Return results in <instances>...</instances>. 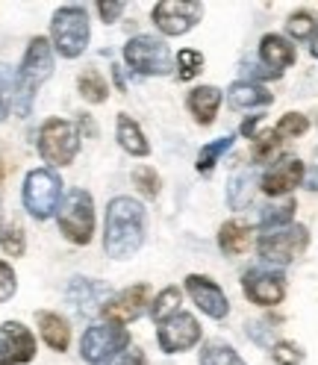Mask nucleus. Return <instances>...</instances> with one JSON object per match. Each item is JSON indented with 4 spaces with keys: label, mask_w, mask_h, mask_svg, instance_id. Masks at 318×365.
Wrapping results in <instances>:
<instances>
[{
    "label": "nucleus",
    "mask_w": 318,
    "mask_h": 365,
    "mask_svg": "<svg viewBox=\"0 0 318 365\" xmlns=\"http://www.w3.org/2000/svg\"><path fill=\"white\" fill-rule=\"evenodd\" d=\"M148 215L139 200L127 195L112 197L106 207V227H103V247L112 259H130L145 245Z\"/></svg>",
    "instance_id": "nucleus-1"
},
{
    "label": "nucleus",
    "mask_w": 318,
    "mask_h": 365,
    "mask_svg": "<svg viewBox=\"0 0 318 365\" xmlns=\"http://www.w3.org/2000/svg\"><path fill=\"white\" fill-rule=\"evenodd\" d=\"M53 74V48L48 38L36 36L27 44V53L18 65V74H15V109L21 118H27L33 112V101H36V91L41 88V83Z\"/></svg>",
    "instance_id": "nucleus-2"
},
{
    "label": "nucleus",
    "mask_w": 318,
    "mask_h": 365,
    "mask_svg": "<svg viewBox=\"0 0 318 365\" xmlns=\"http://www.w3.org/2000/svg\"><path fill=\"white\" fill-rule=\"evenodd\" d=\"M56 218H59V230L62 236L71 242V245H88L95 236V200L86 189H71L65 192L59 210H56Z\"/></svg>",
    "instance_id": "nucleus-3"
},
{
    "label": "nucleus",
    "mask_w": 318,
    "mask_h": 365,
    "mask_svg": "<svg viewBox=\"0 0 318 365\" xmlns=\"http://www.w3.org/2000/svg\"><path fill=\"white\" fill-rule=\"evenodd\" d=\"M92 38L88 12L83 6H62L51 21V41L62 59H77Z\"/></svg>",
    "instance_id": "nucleus-4"
},
{
    "label": "nucleus",
    "mask_w": 318,
    "mask_h": 365,
    "mask_svg": "<svg viewBox=\"0 0 318 365\" xmlns=\"http://www.w3.org/2000/svg\"><path fill=\"white\" fill-rule=\"evenodd\" d=\"M39 153L48 165L62 168L71 165L80 153V133L71 121L65 118H48L39 130Z\"/></svg>",
    "instance_id": "nucleus-5"
},
{
    "label": "nucleus",
    "mask_w": 318,
    "mask_h": 365,
    "mask_svg": "<svg viewBox=\"0 0 318 365\" xmlns=\"http://www.w3.org/2000/svg\"><path fill=\"white\" fill-rule=\"evenodd\" d=\"M62 203V180L51 168H36L24 180V210L36 221H48L56 215Z\"/></svg>",
    "instance_id": "nucleus-6"
},
{
    "label": "nucleus",
    "mask_w": 318,
    "mask_h": 365,
    "mask_svg": "<svg viewBox=\"0 0 318 365\" xmlns=\"http://www.w3.org/2000/svg\"><path fill=\"white\" fill-rule=\"evenodd\" d=\"M124 62L133 68L135 74H145V77H165L174 68L168 44L153 38V36L130 38L124 44Z\"/></svg>",
    "instance_id": "nucleus-7"
},
{
    "label": "nucleus",
    "mask_w": 318,
    "mask_h": 365,
    "mask_svg": "<svg viewBox=\"0 0 318 365\" xmlns=\"http://www.w3.org/2000/svg\"><path fill=\"white\" fill-rule=\"evenodd\" d=\"M309 247V230L304 224H289L283 230L262 233L257 242L260 257L271 265H289Z\"/></svg>",
    "instance_id": "nucleus-8"
},
{
    "label": "nucleus",
    "mask_w": 318,
    "mask_h": 365,
    "mask_svg": "<svg viewBox=\"0 0 318 365\" xmlns=\"http://www.w3.org/2000/svg\"><path fill=\"white\" fill-rule=\"evenodd\" d=\"M127 348H130V333L124 327H116V324H95L80 339V354L92 365H103L106 359H112Z\"/></svg>",
    "instance_id": "nucleus-9"
},
{
    "label": "nucleus",
    "mask_w": 318,
    "mask_h": 365,
    "mask_svg": "<svg viewBox=\"0 0 318 365\" xmlns=\"http://www.w3.org/2000/svg\"><path fill=\"white\" fill-rule=\"evenodd\" d=\"M156 341L165 354H183L200 341V324L189 312H174L156 330Z\"/></svg>",
    "instance_id": "nucleus-10"
},
{
    "label": "nucleus",
    "mask_w": 318,
    "mask_h": 365,
    "mask_svg": "<svg viewBox=\"0 0 318 365\" xmlns=\"http://www.w3.org/2000/svg\"><path fill=\"white\" fill-rule=\"evenodd\" d=\"M148 301H150V289L145 283H139V286H130L124 292H116L101 312H103V318L109 324L121 327V324L135 322V318H142L145 309H148Z\"/></svg>",
    "instance_id": "nucleus-11"
},
{
    "label": "nucleus",
    "mask_w": 318,
    "mask_h": 365,
    "mask_svg": "<svg viewBox=\"0 0 318 365\" xmlns=\"http://www.w3.org/2000/svg\"><path fill=\"white\" fill-rule=\"evenodd\" d=\"M242 289L247 294V301H254L260 307H277L286 298V280H283V274L268 271V268H251V271H245Z\"/></svg>",
    "instance_id": "nucleus-12"
},
{
    "label": "nucleus",
    "mask_w": 318,
    "mask_h": 365,
    "mask_svg": "<svg viewBox=\"0 0 318 365\" xmlns=\"http://www.w3.org/2000/svg\"><path fill=\"white\" fill-rule=\"evenodd\" d=\"M203 15L200 4H180V0H165L153 6V24L165 36H183L189 33Z\"/></svg>",
    "instance_id": "nucleus-13"
},
{
    "label": "nucleus",
    "mask_w": 318,
    "mask_h": 365,
    "mask_svg": "<svg viewBox=\"0 0 318 365\" xmlns=\"http://www.w3.org/2000/svg\"><path fill=\"white\" fill-rule=\"evenodd\" d=\"M112 286L103 283V280H88V277H74L68 283V292L65 298L68 304L74 307L77 315H92V312H101L106 307V301L112 298Z\"/></svg>",
    "instance_id": "nucleus-14"
},
{
    "label": "nucleus",
    "mask_w": 318,
    "mask_h": 365,
    "mask_svg": "<svg viewBox=\"0 0 318 365\" xmlns=\"http://www.w3.org/2000/svg\"><path fill=\"white\" fill-rule=\"evenodd\" d=\"M304 174H307V168H304L301 159L283 156V159H277V163L262 174L260 186H262V192L268 197H280V195H289L292 189H298L304 182Z\"/></svg>",
    "instance_id": "nucleus-15"
},
{
    "label": "nucleus",
    "mask_w": 318,
    "mask_h": 365,
    "mask_svg": "<svg viewBox=\"0 0 318 365\" xmlns=\"http://www.w3.org/2000/svg\"><path fill=\"white\" fill-rule=\"evenodd\" d=\"M186 292H189V298L198 304V309L207 312L210 318H215V322H221V318H227V312H230V301H227V294L210 277L189 274L186 277Z\"/></svg>",
    "instance_id": "nucleus-16"
},
{
    "label": "nucleus",
    "mask_w": 318,
    "mask_h": 365,
    "mask_svg": "<svg viewBox=\"0 0 318 365\" xmlns=\"http://www.w3.org/2000/svg\"><path fill=\"white\" fill-rule=\"evenodd\" d=\"M260 59H262V65L268 68V71L283 74V68L294 65V44L289 38L277 36V33H268L260 41Z\"/></svg>",
    "instance_id": "nucleus-17"
},
{
    "label": "nucleus",
    "mask_w": 318,
    "mask_h": 365,
    "mask_svg": "<svg viewBox=\"0 0 318 365\" xmlns=\"http://www.w3.org/2000/svg\"><path fill=\"white\" fill-rule=\"evenodd\" d=\"M227 101H230L233 109H260V106H271L275 95L254 80H239L227 91Z\"/></svg>",
    "instance_id": "nucleus-18"
},
{
    "label": "nucleus",
    "mask_w": 318,
    "mask_h": 365,
    "mask_svg": "<svg viewBox=\"0 0 318 365\" xmlns=\"http://www.w3.org/2000/svg\"><path fill=\"white\" fill-rule=\"evenodd\" d=\"M221 106V88L215 86H198L189 91V112L198 124H212Z\"/></svg>",
    "instance_id": "nucleus-19"
},
{
    "label": "nucleus",
    "mask_w": 318,
    "mask_h": 365,
    "mask_svg": "<svg viewBox=\"0 0 318 365\" xmlns=\"http://www.w3.org/2000/svg\"><path fill=\"white\" fill-rule=\"evenodd\" d=\"M0 339L9 345V351L18 359V365L30 362L36 356V339H33V333L21 322H4V327H0Z\"/></svg>",
    "instance_id": "nucleus-20"
},
{
    "label": "nucleus",
    "mask_w": 318,
    "mask_h": 365,
    "mask_svg": "<svg viewBox=\"0 0 318 365\" xmlns=\"http://www.w3.org/2000/svg\"><path fill=\"white\" fill-rule=\"evenodd\" d=\"M36 322H39V330H41V339L44 345L51 351H65L68 341H71V330H68L65 318L56 315V312H36Z\"/></svg>",
    "instance_id": "nucleus-21"
},
{
    "label": "nucleus",
    "mask_w": 318,
    "mask_h": 365,
    "mask_svg": "<svg viewBox=\"0 0 318 365\" xmlns=\"http://www.w3.org/2000/svg\"><path fill=\"white\" fill-rule=\"evenodd\" d=\"M251 242H254V233H251V227H247L245 221H227L221 227V233H218V247L224 250L227 257L245 254V250L251 247Z\"/></svg>",
    "instance_id": "nucleus-22"
},
{
    "label": "nucleus",
    "mask_w": 318,
    "mask_h": 365,
    "mask_svg": "<svg viewBox=\"0 0 318 365\" xmlns=\"http://www.w3.org/2000/svg\"><path fill=\"white\" fill-rule=\"evenodd\" d=\"M116 135H118V145L127 150V153H133V156H148L150 153V145H148V139H145V130L135 124L130 115H118V124H116Z\"/></svg>",
    "instance_id": "nucleus-23"
},
{
    "label": "nucleus",
    "mask_w": 318,
    "mask_h": 365,
    "mask_svg": "<svg viewBox=\"0 0 318 365\" xmlns=\"http://www.w3.org/2000/svg\"><path fill=\"white\" fill-rule=\"evenodd\" d=\"M260 186V180L254 171H239L230 177L227 182V203H230V210H245L247 203L254 200V192Z\"/></svg>",
    "instance_id": "nucleus-24"
},
{
    "label": "nucleus",
    "mask_w": 318,
    "mask_h": 365,
    "mask_svg": "<svg viewBox=\"0 0 318 365\" xmlns=\"http://www.w3.org/2000/svg\"><path fill=\"white\" fill-rule=\"evenodd\" d=\"M294 218V200H283L277 203V207H265L262 215H260V227L262 233H271V230H283V227H289Z\"/></svg>",
    "instance_id": "nucleus-25"
},
{
    "label": "nucleus",
    "mask_w": 318,
    "mask_h": 365,
    "mask_svg": "<svg viewBox=\"0 0 318 365\" xmlns=\"http://www.w3.org/2000/svg\"><path fill=\"white\" fill-rule=\"evenodd\" d=\"M77 88H80L83 101H88V103H103L109 98V83L95 71V68H88V71L80 74Z\"/></svg>",
    "instance_id": "nucleus-26"
},
{
    "label": "nucleus",
    "mask_w": 318,
    "mask_h": 365,
    "mask_svg": "<svg viewBox=\"0 0 318 365\" xmlns=\"http://www.w3.org/2000/svg\"><path fill=\"white\" fill-rule=\"evenodd\" d=\"M200 365H245V359L224 341H207L200 351Z\"/></svg>",
    "instance_id": "nucleus-27"
},
{
    "label": "nucleus",
    "mask_w": 318,
    "mask_h": 365,
    "mask_svg": "<svg viewBox=\"0 0 318 365\" xmlns=\"http://www.w3.org/2000/svg\"><path fill=\"white\" fill-rule=\"evenodd\" d=\"M180 307V289L177 286H168V289H163L153 298V304H150V315H153V322L156 324H163L165 318H171L174 312H180L177 309Z\"/></svg>",
    "instance_id": "nucleus-28"
},
{
    "label": "nucleus",
    "mask_w": 318,
    "mask_h": 365,
    "mask_svg": "<svg viewBox=\"0 0 318 365\" xmlns=\"http://www.w3.org/2000/svg\"><path fill=\"white\" fill-rule=\"evenodd\" d=\"M233 148V135H224V139H215V142H210V145H203L200 148V153H198V171L200 174H210L212 168H215V163L218 159Z\"/></svg>",
    "instance_id": "nucleus-29"
},
{
    "label": "nucleus",
    "mask_w": 318,
    "mask_h": 365,
    "mask_svg": "<svg viewBox=\"0 0 318 365\" xmlns=\"http://www.w3.org/2000/svg\"><path fill=\"white\" fill-rule=\"evenodd\" d=\"M12 106H15V74L9 65L0 62V121L9 118Z\"/></svg>",
    "instance_id": "nucleus-30"
},
{
    "label": "nucleus",
    "mask_w": 318,
    "mask_h": 365,
    "mask_svg": "<svg viewBox=\"0 0 318 365\" xmlns=\"http://www.w3.org/2000/svg\"><path fill=\"white\" fill-rule=\"evenodd\" d=\"M307 130H309V121H307V115H301V112H286L275 127V133L280 139H298V135H304Z\"/></svg>",
    "instance_id": "nucleus-31"
},
{
    "label": "nucleus",
    "mask_w": 318,
    "mask_h": 365,
    "mask_svg": "<svg viewBox=\"0 0 318 365\" xmlns=\"http://www.w3.org/2000/svg\"><path fill=\"white\" fill-rule=\"evenodd\" d=\"M200 68H203V53L200 51H180L177 53V77L180 80H192L200 74Z\"/></svg>",
    "instance_id": "nucleus-32"
},
{
    "label": "nucleus",
    "mask_w": 318,
    "mask_h": 365,
    "mask_svg": "<svg viewBox=\"0 0 318 365\" xmlns=\"http://www.w3.org/2000/svg\"><path fill=\"white\" fill-rule=\"evenodd\" d=\"M315 24H318V21H315L309 12H294V15L286 21V33H289L292 38L304 41V38H309V36L315 33Z\"/></svg>",
    "instance_id": "nucleus-33"
},
{
    "label": "nucleus",
    "mask_w": 318,
    "mask_h": 365,
    "mask_svg": "<svg viewBox=\"0 0 318 365\" xmlns=\"http://www.w3.org/2000/svg\"><path fill=\"white\" fill-rule=\"evenodd\" d=\"M271 359L277 365H301L304 362V351L294 345V341H275L271 348Z\"/></svg>",
    "instance_id": "nucleus-34"
},
{
    "label": "nucleus",
    "mask_w": 318,
    "mask_h": 365,
    "mask_svg": "<svg viewBox=\"0 0 318 365\" xmlns=\"http://www.w3.org/2000/svg\"><path fill=\"white\" fill-rule=\"evenodd\" d=\"M133 182L139 186V192H142L145 197H156V195H159V177H156V171L148 168V165H142V168L133 171Z\"/></svg>",
    "instance_id": "nucleus-35"
},
{
    "label": "nucleus",
    "mask_w": 318,
    "mask_h": 365,
    "mask_svg": "<svg viewBox=\"0 0 318 365\" xmlns=\"http://www.w3.org/2000/svg\"><path fill=\"white\" fill-rule=\"evenodd\" d=\"M257 145H254V159H260V163H265V159H271L277 153L280 148V135L277 133H265V135H254Z\"/></svg>",
    "instance_id": "nucleus-36"
},
{
    "label": "nucleus",
    "mask_w": 318,
    "mask_h": 365,
    "mask_svg": "<svg viewBox=\"0 0 318 365\" xmlns=\"http://www.w3.org/2000/svg\"><path fill=\"white\" fill-rule=\"evenodd\" d=\"M18 289V280H15V271L9 268V262L0 259V304L9 301Z\"/></svg>",
    "instance_id": "nucleus-37"
},
{
    "label": "nucleus",
    "mask_w": 318,
    "mask_h": 365,
    "mask_svg": "<svg viewBox=\"0 0 318 365\" xmlns=\"http://www.w3.org/2000/svg\"><path fill=\"white\" fill-rule=\"evenodd\" d=\"M6 250V254H12V257H21L24 254V247H27V242H24V230L21 227H9V233H6V239H4V245H0Z\"/></svg>",
    "instance_id": "nucleus-38"
},
{
    "label": "nucleus",
    "mask_w": 318,
    "mask_h": 365,
    "mask_svg": "<svg viewBox=\"0 0 318 365\" xmlns=\"http://www.w3.org/2000/svg\"><path fill=\"white\" fill-rule=\"evenodd\" d=\"M103 365H148V359H145V351L142 348H127V351L116 354L112 359H106Z\"/></svg>",
    "instance_id": "nucleus-39"
},
{
    "label": "nucleus",
    "mask_w": 318,
    "mask_h": 365,
    "mask_svg": "<svg viewBox=\"0 0 318 365\" xmlns=\"http://www.w3.org/2000/svg\"><path fill=\"white\" fill-rule=\"evenodd\" d=\"M127 4H121V0H116V4H98V15L106 21V24H116V21L124 15Z\"/></svg>",
    "instance_id": "nucleus-40"
},
{
    "label": "nucleus",
    "mask_w": 318,
    "mask_h": 365,
    "mask_svg": "<svg viewBox=\"0 0 318 365\" xmlns=\"http://www.w3.org/2000/svg\"><path fill=\"white\" fill-rule=\"evenodd\" d=\"M247 336H251L257 345H271L275 348V341H271V330H268V324H260V322H251L247 324Z\"/></svg>",
    "instance_id": "nucleus-41"
},
{
    "label": "nucleus",
    "mask_w": 318,
    "mask_h": 365,
    "mask_svg": "<svg viewBox=\"0 0 318 365\" xmlns=\"http://www.w3.org/2000/svg\"><path fill=\"white\" fill-rule=\"evenodd\" d=\"M304 189H307V192H318V165H312V168L304 174Z\"/></svg>",
    "instance_id": "nucleus-42"
},
{
    "label": "nucleus",
    "mask_w": 318,
    "mask_h": 365,
    "mask_svg": "<svg viewBox=\"0 0 318 365\" xmlns=\"http://www.w3.org/2000/svg\"><path fill=\"white\" fill-rule=\"evenodd\" d=\"M262 124V115H254V118H247L245 124H242V135H247V139H254V133H257V127Z\"/></svg>",
    "instance_id": "nucleus-43"
},
{
    "label": "nucleus",
    "mask_w": 318,
    "mask_h": 365,
    "mask_svg": "<svg viewBox=\"0 0 318 365\" xmlns=\"http://www.w3.org/2000/svg\"><path fill=\"white\" fill-rule=\"evenodd\" d=\"M0 365H18V359H15V354L9 351V345L4 339H0Z\"/></svg>",
    "instance_id": "nucleus-44"
},
{
    "label": "nucleus",
    "mask_w": 318,
    "mask_h": 365,
    "mask_svg": "<svg viewBox=\"0 0 318 365\" xmlns=\"http://www.w3.org/2000/svg\"><path fill=\"white\" fill-rule=\"evenodd\" d=\"M309 53L318 59V24H315V33L309 36Z\"/></svg>",
    "instance_id": "nucleus-45"
},
{
    "label": "nucleus",
    "mask_w": 318,
    "mask_h": 365,
    "mask_svg": "<svg viewBox=\"0 0 318 365\" xmlns=\"http://www.w3.org/2000/svg\"><path fill=\"white\" fill-rule=\"evenodd\" d=\"M6 233H9V227H4V218H0V245H4V239H6Z\"/></svg>",
    "instance_id": "nucleus-46"
}]
</instances>
